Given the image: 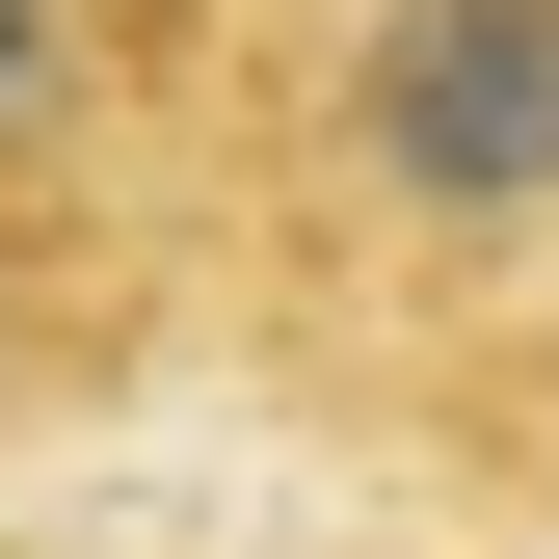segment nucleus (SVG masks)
I'll list each match as a JSON object with an SVG mask.
<instances>
[{"mask_svg":"<svg viewBox=\"0 0 559 559\" xmlns=\"http://www.w3.org/2000/svg\"><path fill=\"white\" fill-rule=\"evenodd\" d=\"M320 214L400 266H533L559 240V0H346Z\"/></svg>","mask_w":559,"mask_h":559,"instance_id":"1","label":"nucleus"},{"mask_svg":"<svg viewBox=\"0 0 559 559\" xmlns=\"http://www.w3.org/2000/svg\"><path fill=\"white\" fill-rule=\"evenodd\" d=\"M81 133H107L81 0H0V214H81Z\"/></svg>","mask_w":559,"mask_h":559,"instance_id":"2","label":"nucleus"},{"mask_svg":"<svg viewBox=\"0 0 559 559\" xmlns=\"http://www.w3.org/2000/svg\"><path fill=\"white\" fill-rule=\"evenodd\" d=\"M81 346H107L81 214H0V427H53V400H81Z\"/></svg>","mask_w":559,"mask_h":559,"instance_id":"3","label":"nucleus"}]
</instances>
